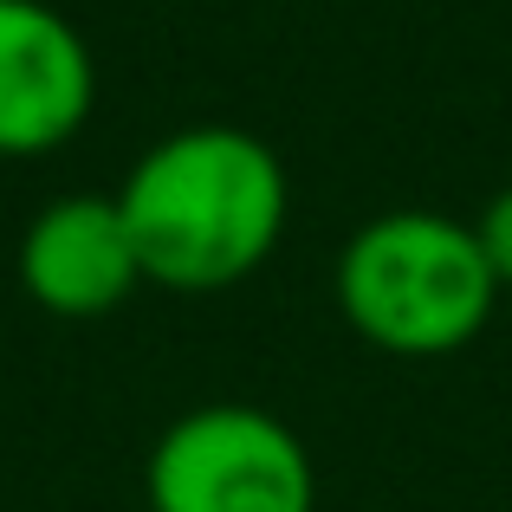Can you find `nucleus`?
<instances>
[{"label": "nucleus", "mask_w": 512, "mask_h": 512, "mask_svg": "<svg viewBox=\"0 0 512 512\" xmlns=\"http://www.w3.org/2000/svg\"><path fill=\"white\" fill-rule=\"evenodd\" d=\"M98 104L85 33L46 0H0V156H52Z\"/></svg>", "instance_id": "nucleus-4"}, {"label": "nucleus", "mask_w": 512, "mask_h": 512, "mask_svg": "<svg viewBox=\"0 0 512 512\" xmlns=\"http://www.w3.org/2000/svg\"><path fill=\"white\" fill-rule=\"evenodd\" d=\"M143 500L150 512H318V467L273 409L201 402L156 435Z\"/></svg>", "instance_id": "nucleus-3"}, {"label": "nucleus", "mask_w": 512, "mask_h": 512, "mask_svg": "<svg viewBox=\"0 0 512 512\" xmlns=\"http://www.w3.org/2000/svg\"><path fill=\"white\" fill-rule=\"evenodd\" d=\"M117 208L143 279L169 292H221L273 260L292 214V175L240 124H188L130 163Z\"/></svg>", "instance_id": "nucleus-1"}, {"label": "nucleus", "mask_w": 512, "mask_h": 512, "mask_svg": "<svg viewBox=\"0 0 512 512\" xmlns=\"http://www.w3.org/2000/svg\"><path fill=\"white\" fill-rule=\"evenodd\" d=\"M20 286L52 318H104L143 286V260L117 195H59L20 234Z\"/></svg>", "instance_id": "nucleus-5"}, {"label": "nucleus", "mask_w": 512, "mask_h": 512, "mask_svg": "<svg viewBox=\"0 0 512 512\" xmlns=\"http://www.w3.org/2000/svg\"><path fill=\"white\" fill-rule=\"evenodd\" d=\"M474 240H480V253H487L493 279H500V292H512V182L487 201V208H480Z\"/></svg>", "instance_id": "nucleus-6"}, {"label": "nucleus", "mask_w": 512, "mask_h": 512, "mask_svg": "<svg viewBox=\"0 0 512 512\" xmlns=\"http://www.w3.org/2000/svg\"><path fill=\"white\" fill-rule=\"evenodd\" d=\"M344 325L389 357H448L487 331L500 305L474 221L441 208H383L344 240L331 273Z\"/></svg>", "instance_id": "nucleus-2"}]
</instances>
